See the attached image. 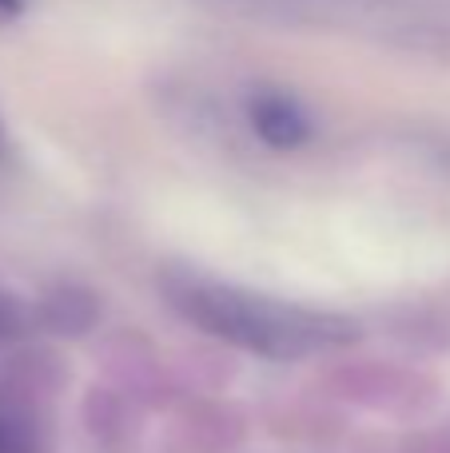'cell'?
<instances>
[{"mask_svg":"<svg viewBox=\"0 0 450 453\" xmlns=\"http://www.w3.org/2000/svg\"><path fill=\"white\" fill-rule=\"evenodd\" d=\"M164 295L191 326L271 362L311 358V354L339 350L359 338V326L343 314L279 303V298L255 295L231 282L199 279V274L164 279Z\"/></svg>","mask_w":450,"mask_h":453,"instance_id":"1","label":"cell"},{"mask_svg":"<svg viewBox=\"0 0 450 453\" xmlns=\"http://www.w3.org/2000/svg\"><path fill=\"white\" fill-rule=\"evenodd\" d=\"M247 119H252L255 135L275 151H295L311 135L307 111L283 92H255L247 104Z\"/></svg>","mask_w":450,"mask_h":453,"instance_id":"2","label":"cell"},{"mask_svg":"<svg viewBox=\"0 0 450 453\" xmlns=\"http://www.w3.org/2000/svg\"><path fill=\"white\" fill-rule=\"evenodd\" d=\"M0 453H40L36 426L12 398H0Z\"/></svg>","mask_w":450,"mask_h":453,"instance_id":"3","label":"cell"},{"mask_svg":"<svg viewBox=\"0 0 450 453\" xmlns=\"http://www.w3.org/2000/svg\"><path fill=\"white\" fill-rule=\"evenodd\" d=\"M24 326V311L12 303V298L0 295V334H16Z\"/></svg>","mask_w":450,"mask_h":453,"instance_id":"4","label":"cell"},{"mask_svg":"<svg viewBox=\"0 0 450 453\" xmlns=\"http://www.w3.org/2000/svg\"><path fill=\"white\" fill-rule=\"evenodd\" d=\"M24 12V0H0V20H8V16H20Z\"/></svg>","mask_w":450,"mask_h":453,"instance_id":"5","label":"cell"},{"mask_svg":"<svg viewBox=\"0 0 450 453\" xmlns=\"http://www.w3.org/2000/svg\"><path fill=\"white\" fill-rule=\"evenodd\" d=\"M8 151V135H4V119H0V156Z\"/></svg>","mask_w":450,"mask_h":453,"instance_id":"6","label":"cell"}]
</instances>
